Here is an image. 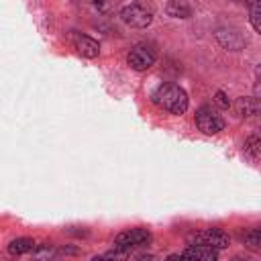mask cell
I'll return each mask as SVG.
<instances>
[{
    "label": "cell",
    "mask_w": 261,
    "mask_h": 261,
    "mask_svg": "<svg viewBox=\"0 0 261 261\" xmlns=\"http://www.w3.org/2000/svg\"><path fill=\"white\" fill-rule=\"evenodd\" d=\"M243 153L251 161H259L261 159V137L259 135H249L243 143Z\"/></svg>",
    "instance_id": "cell-13"
},
{
    "label": "cell",
    "mask_w": 261,
    "mask_h": 261,
    "mask_svg": "<svg viewBox=\"0 0 261 261\" xmlns=\"http://www.w3.org/2000/svg\"><path fill=\"white\" fill-rule=\"evenodd\" d=\"M155 61H157L155 49H151V47L145 45V43L135 45V47L128 51V55H126V63H128L135 71H145V69H149L151 65H155Z\"/></svg>",
    "instance_id": "cell-6"
},
{
    "label": "cell",
    "mask_w": 261,
    "mask_h": 261,
    "mask_svg": "<svg viewBox=\"0 0 261 261\" xmlns=\"http://www.w3.org/2000/svg\"><path fill=\"white\" fill-rule=\"evenodd\" d=\"M190 243L192 245H206L212 249H226L230 245V239L222 228H204V230L194 232Z\"/></svg>",
    "instance_id": "cell-7"
},
{
    "label": "cell",
    "mask_w": 261,
    "mask_h": 261,
    "mask_svg": "<svg viewBox=\"0 0 261 261\" xmlns=\"http://www.w3.org/2000/svg\"><path fill=\"white\" fill-rule=\"evenodd\" d=\"M232 108L239 118H243L245 122H249L255 128H261V100L259 98H255V96L237 98Z\"/></svg>",
    "instance_id": "cell-4"
},
{
    "label": "cell",
    "mask_w": 261,
    "mask_h": 261,
    "mask_svg": "<svg viewBox=\"0 0 261 261\" xmlns=\"http://www.w3.org/2000/svg\"><path fill=\"white\" fill-rule=\"evenodd\" d=\"M249 20H251V27L255 29V33L261 35V14H251Z\"/></svg>",
    "instance_id": "cell-18"
},
{
    "label": "cell",
    "mask_w": 261,
    "mask_h": 261,
    "mask_svg": "<svg viewBox=\"0 0 261 261\" xmlns=\"http://www.w3.org/2000/svg\"><path fill=\"white\" fill-rule=\"evenodd\" d=\"M214 37H216V41H218L224 49H228V51H241V49H245V45H247V39H245V37L241 35V31H237V29H216Z\"/></svg>",
    "instance_id": "cell-8"
},
{
    "label": "cell",
    "mask_w": 261,
    "mask_h": 261,
    "mask_svg": "<svg viewBox=\"0 0 261 261\" xmlns=\"http://www.w3.org/2000/svg\"><path fill=\"white\" fill-rule=\"evenodd\" d=\"M169 259H202V261H214L218 259V249H212V247H206V245H192L181 251V253H175V255H169Z\"/></svg>",
    "instance_id": "cell-10"
},
{
    "label": "cell",
    "mask_w": 261,
    "mask_h": 261,
    "mask_svg": "<svg viewBox=\"0 0 261 261\" xmlns=\"http://www.w3.org/2000/svg\"><path fill=\"white\" fill-rule=\"evenodd\" d=\"M151 102L169 112V114H184L190 106V100H188V94L181 86L177 84H159L153 92H151Z\"/></svg>",
    "instance_id": "cell-1"
},
{
    "label": "cell",
    "mask_w": 261,
    "mask_h": 261,
    "mask_svg": "<svg viewBox=\"0 0 261 261\" xmlns=\"http://www.w3.org/2000/svg\"><path fill=\"white\" fill-rule=\"evenodd\" d=\"M84 2H88V4H102L104 0H84Z\"/></svg>",
    "instance_id": "cell-19"
},
{
    "label": "cell",
    "mask_w": 261,
    "mask_h": 261,
    "mask_svg": "<svg viewBox=\"0 0 261 261\" xmlns=\"http://www.w3.org/2000/svg\"><path fill=\"white\" fill-rule=\"evenodd\" d=\"M255 77H257V84L253 88V92H255L253 96L261 100V63H257V67H255Z\"/></svg>",
    "instance_id": "cell-17"
},
{
    "label": "cell",
    "mask_w": 261,
    "mask_h": 261,
    "mask_svg": "<svg viewBox=\"0 0 261 261\" xmlns=\"http://www.w3.org/2000/svg\"><path fill=\"white\" fill-rule=\"evenodd\" d=\"M71 45L73 49L82 55V57H88V59H94L100 55V45L96 39L84 35V33H71Z\"/></svg>",
    "instance_id": "cell-9"
},
{
    "label": "cell",
    "mask_w": 261,
    "mask_h": 261,
    "mask_svg": "<svg viewBox=\"0 0 261 261\" xmlns=\"http://www.w3.org/2000/svg\"><path fill=\"white\" fill-rule=\"evenodd\" d=\"M237 2L247 6L251 14H261V0H237Z\"/></svg>",
    "instance_id": "cell-16"
},
{
    "label": "cell",
    "mask_w": 261,
    "mask_h": 261,
    "mask_svg": "<svg viewBox=\"0 0 261 261\" xmlns=\"http://www.w3.org/2000/svg\"><path fill=\"white\" fill-rule=\"evenodd\" d=\"M151 241V230L145 226H135L128 230H122L114 237V249L120 253H130L133 249L145 247Z\"/></svg>",
    "instance_id": "cell-3"
},
{
    "label": "cell",
    "mask_w": 261,
    "mask_h": 261,
    "mask_svg": "<svg viewBox=\"0 0 261 261\" xmlns=\"http://www.w3.org/2000/svg\"><path fill=\"white\" fill-rule=\"evenodd\" d=\"M196 126L204 135H218L224 128V118L214 106H200L196 110Z\"/></svg>",
    "instance_id": "cell-5"
},
{
    "label": "cell",
    "mask_w": 261,
    "mask_h": 261,
    "mask_svg": "<svg viewBox=\"0 0 261 261\" xmlns=\"http://www.w3.org/2000/svg\"><path fill=\"white\" fill-rule=\"evenodd\" d=\"M241 241L245 243V247H249L251 251L261 253V228H249L241 234Z\"/></svg>",
    "instance_id": "cell-14"
},
{
    "label": "cell",
    "mask_w": 261,
    "mask_h": 261,
    "mask_svg": "<svg viewBox=\"0 0 261 261\" xmlns=\"http://www.w3.org/2000/svg\"><path fill=\"white\" fill-rule=\"evenodd\" d=\"M37 249V243L29 237H20V239H12L6 247V251L10 255H27V253H33Z\"/></svg>",
    "instance_id": "cell-11"
},
{
    "label": "cell",
    "mask_w": 261,
    "mask_h": 261,
    "mask_svg": "<svg viewBox=\"0 0 261 261\" xmlns=\"http://www.w3.org/2000/svg\"><path fill=\"white\" fill-rule=\"evenodd\" d=\"M118 16L124 24L133 27V29H147L153 22V8L147 2L133 0L120 8Z\"/></svg>",
    "instance_id": "cell-2"
},
{
    "label": "cell",
    "mask_w": 261,
    "mask_h": 261,
    "mask_svg": "<svg viewBox=\"0 0 261 261\" xmlns=\"http://www.w3.org/2000/svg\"><path fill=\"white\" fill-rule=\"evenodd\" d=\"M214 104H216L218 108H222V110H224V108H230V106H232V104H230V100H228V96H226V94H224L222 90H218V92L214 94Z\"/></svg>",
    "instance_id": "cell-15"
},
{
    "label": "cell",
    "mask_w": 261,
    "mask_h": 261,
    "mask_svg": "<svg viewBox=\"0 0 261 261\" xmlns=\"http://www.w3.org/2000/svg\"><path fill=\"white\" fill-rule=\"evenodd\" d=\"M165 12H167V16H173V18H190L192 6L186 0H169L165 6Z\"/></svg>",
    "instance_id": "cell-12"
}]
</instances>
